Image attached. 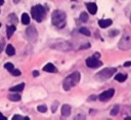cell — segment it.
Returning <instances> with one entry per match:
<instances>
[{"label": "cell", "instance_id": "cell-9", "mask_svg": "<svg viewBox=\"0 0 131 120\" xmlns=\"http://www.w3.org/2000/svg\"><path fill=\"white\" fill-rule=\"evenodd\" d=\"M112 24H113V21H112L111 18H105V19H100V21H98L99 27H100V28H103V29L110 27Z\"/></svg>", "mask_w": 131, "mask_h": 120}, {"label": "cell", "instance_id": "cell-15", "mask_svg": "<svg viewBox=\"0 0 131 120\" xmlns=\"http://www.w3.org/2000/svg\"><path fill=\"white\" fill-rule=\"evenodd\" d=\"M24 87H25V84H24V83H20V84H18V85H16V86L11 87V88H10V91L18 92V91H21V90L24 89Z\"/></svg>", "mask_w": 131, "mask_h": 120}, {"label": "cell", "instance_id": "cell-1", "mask_svg": "<svg viewBox=\"0 0 131 120\" xmlns=\"http://www.w3.org/2000/svg\"><path fill=\"white\" fill-rule=\"evenodd\" d=\"M80 80V73L79 72H74L71 75H69L64 81H63V89L64 90H69L72 87H74Z\"/></svg>", "mask_w": 131, "mask_h": 120}, {"label": "cell", "instance_id": "cell-30", "mask_svg": "<svg viewBox=\"0 0 131 120\" xmlns=\"http://www.w3.org/2000/svg\"><path fill=\"white\" fill-rule=\"evenodd\" d=\"M2 49H3V41L0 43V52L2 51Z\"/></svg>", "mask_w": 131, "mask_h": 120}, {"label": "cell", "instance_id": "cell-24", "mask_svg": "<svg viewBox=\"0 0 131 120\" xmlns=\"http://www.w3.org/2000/svg\"><path fill=\"white\" fill-rule=\"evenodd\" d=\"M13 76H19L20 75V71H18V70H15V69H13L11 72H10Z\"/></svg>", "mask_w": 131, "mask_h": 120}, {"label": "cell", "instance_id": "cell-13", "mask_svg": "<svg viewBox=\"0 0 131 120\" xmlns=\"http://www.w3.org/2000/svg\"><path fill=\"white\" fill-rule=\"evenodd\" d=\"M127 74H122V73H119L115 76V80L118 81V82H124L126 79H127Z\"/></svg>", "mask_w": 131, "mask_h": 120}, {"label": "cell", "instance_id": "cell-34", "mask_svg": "<svg viewBox=\"0 0 131 120\" xmlns=\"http://www.w3.org/2000/svg\"><path fill=\"white\" fill-rule=\"evenodd\" d=\"M0 26H1V24H0Z\"/></svg>", "mask_w": 131, "mask_h": 120}, {"label": "cell", "instance_id": "cell-32", "mask_svg": "<svg viewBox=\"0 0 131 120\" xmlns=\"http://www.w3.org/2000/svg\"><path fill=\"white\" fill-rule=\"evenodd\" d=\"M4 4V0H0V5H3Z\"/></svg>", "mask_w": 131, "mask_h": 120}, {"label": "cell", "instance_id": "cell-3", "mask_svg": "<svg viewBox=\"0 0 131 120\" xmlns=\"http://www.w3.org/2000/svg\"><path fill=\"white\" fill-rule=\"evenodd\" d=\"M118 46H119V48H121L123 50L131 48V31L130 30L124 31V34H123L122 38L120 39Z\"/></svg>", "mask_w": 131, "mask_h": 120}, {"label": "cell", "instance_id": "cell-33", "mask_svg": "<svg viewBox=\"0 0 131 120\" xmlns=\"http://www.w3.org/2000/svg\"><path fill=\"white\" fill-rule=\"evenodd\" d=\"M18 1H19V0H13V2H14V3H17Z\"/></svg>", "mask_w": 131, "mask_h": 120}, {"label": "cell", "instance_id": "cell-14", "mask_svg": "<svg viewBox=\"0 0 131 120\" xmlns=\"http://www.w3.org/2000/svg\"><path fill=\"white\" fill-rule=\"evenodd\" d=\"M6 34H7V38H10L12 36V34L14 33V30H15V27L12 25V26H8L7 29H6Z\"/></svg>", "mask_w": 131, "mask_h": 120}, {"label": "cell", "instance_id": "cell-29", "mask_svg": "<svg viewBox=\"0 0 131 120\" xmlns=\"http://www.w3.org/2000/svg\"><path fill=\"white\" fill-rule=\"evenodd\" d=\"M33 75H34L35 77H37V76L39 75V72H38V71H34V72H33Z\"/></svg>", "mask_w": 131, "mask_h": 120}, {"label": "cell", "instance_id": "cell-25", "mask_svg": "<svg viewBox=\"0 0 131 120\" xmlns=\"http://www.w3.org/2000/svg\"><path fill=\"white\" fill-rule=\"evenodd\" d=\"M57 107H58V102H54V103H53V106H52V108H51L52 112H55V110H56Z\"/></svg>", "mask_w": 131, "mask_h": 120}, {"label": "cell", "instance_id": "cell-4", "mask_svg": "<svg viewBox=\"0 0 131 120\" xmlns=\"http://www.w3.org/2000/svg\"><path fill=\"white\" fill-rule=\"evenodd\" d=\"M31 11H32L33 18L36 19L37 22H42L43 18L45 17V9L42 5H36V6L32 7Z\"/></svg>", "mask_w": 131, "mask_h": 120}, {"label": "cell", "instance_id": "cell-31", "mask_svg": "<svg viewBox=\"0 0 131 120\" xmlns=\"http://www.w3.org/2000/svg\"><path fill=\"white\" fill-rule=\"evenodd\" d=\"M0 118H2V119H6V117H5V116H3L1 113H0Z\"/></svg>", "mask_w": 131, "mask_h": 120}, {"label": "cell", "instance_id": "cell-16", "mask_svg": "<svg viewBox=\"0 0 131 120\" xmlns=\"http://www.w3.org/2000/svg\"><path fill=\"white\" fill-rule=\"evenodd\" d=\"M8 98L12 102H16L20 99V95L18 93H11V94H8Z\"/></svg>", "mask_w": 131, "mask_h": 120}, {"label": "cell", "instance_id": "cell-17", "mask_svg": "<svg viewBox=\"0 0 131 120\" xmlns=\"http://www.w3.org/2000/svg\"><path fill=\"white\" fill-rule=\"evenodd\" d=\"M14 52H15V49H14V47L12 46V45H7V47H6V53L9 55V56H11V55H13L14 54Z\"/></svg>", "mask_w": 131, "mask_h": 120}, {"label": "cell", "instance_id": "cell-27", "mask_svg": "<svg viewBox=\"0 0 131 120\" xmlns=\"http://www.w3.org/2000/svg\"><path fill=\"white\" fill-rule=\"evenodd\" d=\"M131 66V61H129V62H126L125 64H124V67H130Z\"/></svg>", "mask_w": 131, "mask_h": 120}, {"label": "cell", "instance_id": "cell-2", "mask_svg": "<svg viewBox=\"0 0 131 120\" xmlns=\"http://www.w3.org/2000/svg\"><path fill=\"white\" fill-rule=\"evenodd\" d=\"M52 24L58 28H62L66 25V13L61 10H54L51 17Z\"/></svg>", "mask_w": 131, "mask_h": 120}, {"label": "cell", "instance_id": "cell-19", "mask_svg": "<svg viewBox=\"0 0 131 120\" xmlns=\"http://www.w3.org/2000/svg\"><path fill=\"white\" fill-rule=\"evenodd\" d=\"M79 32H80L81 34H83V35H86V36H90V31H89L87 28H81V29L79 30Z\"/></svg>", "mask_w": 131, "mask_h": 120}, {"label": "cell", "instance_id": "cell-23", "mask_svg": "<svg viewBox=\"0 0 131 120\" xmlns=\"http://www.w3.org/2000/svg\"><path fill=\"white\" fill-rule=\"evenodd\" d=\"M37 110H38L39 112H41V113H45V112L47 111V108H46V106L41 105V106H38V107H37Z\"/></svg>", "mask_w": 131, "mask_h": 120}, {"label": "cell", "instance_id": "cell-12", "mask_svg": "<svg viewBox=\"0 0 131 120\" xmlns=\"http://www.w3.org/2000/svg\"><path fill=\"white\" fill-rule=\"evenodd\" d=\"M71 114V107L69 105H63L61 108V115L62 116H69Z\"/></svg>", "mask_w": 131, "mask_h": 120}, {"label": "cell", "instance_id": "cell-11", "mask_svg": "<svg viewBox=\"0 0 131 120\" xmlns=\"http://www.w3.org/2000/svg\"><path fill=\"white\" fill-rule=\"evenodd\" d=\"M43 71H45V72H50V73H53V72H56V68L54 67V65H53V64L49 63V64H47V65H45V66H44V68H43Z\"/></svg>", "mask_w": 131, "mask_h": 120}, {"label": "cell", "instance_id": "cell-5", "mask_svg": "<svg viewBox=\"0 0 131 120\" xmlns=\"http://www.w3.org/2000/svg\"><path fill=\"white\" fill-rule=\"evenodd\" d=\"M117 69L116 68H105L103 70H101L98 74H97V77H99L100 79H108L111 78L115 73H116Z\"/></svg>", "mask_w": 131, "mask_h": 120}, {"label": "cell", "instance_id": "cell-10", "mask_svg": "<svg viewBox=\"0 0 131 120\" xmlns=\"http://www.w3.org/2000/svg\"><path fill=\"white\" fill-rule=\"evenodd\" d=\"M86 5H87V9H88V11H89L90 14H95L96 13V11H97V5L95 3L89 2Z\"/></svg>", "mask_w": 131, "mask_h": 120}, {"label": "cell", "instance_id": "cell-28", "mask_svg": "<svg viewBox=\"0 0 131 120\" xmlns=\"http://www.w3.org/2000/svg\"><path fill=\"white\" fill-rule=\"evenodd\" d=\"M93 56H94V57H96V58H99V57H100V54H99L98 52H95Z\"/></svg>", "mask_w": 131, "mask_h": 120}, {"label": "cell", "instance_id": "cell-18", "mask_svg": "<svg viewBox=\"0 0 131 120\" xmlns=\"http://www.w3.org/2000/svg\"><path fill=\"white\" fill-rule=\"evenodd\" d=\"M21 23L24 25H28L30 23V17H29V15L27 13H23V15H21Z\"/></svg>", "mask_w": 131, "mask_h": 120}, {"label": "cell", "instance_id": "cell-7", "mask_svg": "<svg viewBox=\"0 0 131 120\" xmlns=\"http://www.w3.org/2000/svg\"><path fill=\"white\" fill-rule=\"evenodd\" d=\"M115 94V89L114 88H111V89H107L105 91H103L102 93L99 94L98 98L101 101V102H106L108 99H111Z\"/></svg>", "mask_w": 131, "mask_h": 120}, {"label": "cell", "instance_id": "cell-21", "mask_svg": "<svg viewBox=\"0 0 131 120\" xmlns=\"http://www.w3.org/2000/svg\"><path fill=\"white\" fill-rule=\"evenodd\" d=\"M119 109H120L119 106H115V107L111 110V115H112V116H116V115L119 113Z\"/></svg>", "mask_w": 131, "mask_h": 120}, {"label": "cell", "instance_id": "cell-22", "mask_svg": "<svg viewBox=\"0 0 131 120\" xmlns=\"http://www.w3.org/2000/svg\"><path fill=\"white\" fill-rule=\"evenodd\" d=\"M4 68H5L6 70H8L9 72H11V71L14 69V67H13V65H12L11 63H6V64L4 65Z\"/></svg>", "mask_w": 131, "mask_h": 120}, {"label": "cell", "instance_id": "cell-26", "mask_svg": "<svg viewBox=\"0 0 131 120\" xmlns=\"http://www.w3.org/2000/svg\"><path fill=\"white\" fill-rule=\"evenodd\" d=\"M12 119H24V117L23 116H19V115H14L12 117Z\"/></svg>", "mask_w": 131, "mask_h": 120}, {"label": "cell", "instance_id": "cell-20", "mask_svg": "<svg viewBox=\"0 0 131 120\" xmlns=\"http://www.w3.org/2000/svg\"><path fill=\"white\" fill-rule=\"evenodd\" d=\"M80 19H81V22H87L88 21V14L86 13V12H82L81 14H80Z\"/></svg>", "mask_w": 131, "mask_h": 120}, {"label": "cell", "instance_id": "cell-6", "mask_svg": "<svg viewBox=\"0 0 131 120\" xmlns=\"http://www.w3.org/2000/svg\"><path fill=\"white\" fill-rule=\"evenodd\" d=\"M26 35H27V38L29 39V41H31V42H34V41H36V39H37V36H38V34H37V31H36L35 27H33V26L29 27V28L26 30Z\"/></svg>", "mask_w": 131, "mask_h": 120}, {"label": "cell", "instance_id": "cell-8", "mask_svg": "<svg viewBox=\"0 0 131 120\" xmlns=\"http://www.w3.org/2000/svg\"><path fill=\"white\" fill-rule=\"evenodd\" d=\"M86 65L89 68H98V67H100L102 65V63L98 58H96L94 56H91V57H88L86 59Z\"/></svg>", "mask_w": 131, "mask_h": 120}]
</instances>
